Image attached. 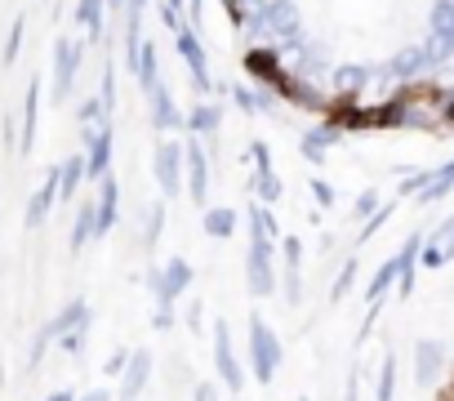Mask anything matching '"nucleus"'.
Wrapping results in <instances>:
<instances>
[{"label": "nucleus", "instance_id": "2eb2a0df", "mask_svg": "<svg viewBox=\"0 0 454 401\" xmlns=\"http://www.w3.org/2000/svg\"><path fill=\"white\" fill-rule=\"evenodd\" d=\"M183 156H187V196H192V206L205 210V200H209V156H205V143L200 138H183Z\"/></svg>", "mask_w": 454, "mask_h": 401}, {"label": "nucleus", "instance_id": "f3484780", "mask_svg": "<svg viewBox=\"0 0 454 401\" xmlns=\"http://www.w3.org/2000/svg\"><path fill=\"white\" fill-rule=\"evenodd\" d=\"M76 72H81V41L59 36V45H54V98H59V103L72 94Z\"/></svg>", "mask_w": 454, "mask_h": 401}, {"label": "nucleus", "instance_id": "5701e85b", "mask_svg": "<svg viewBox=\"0 0 454 401\" xmlns=\"http://www.w3.org/2000/svg\"><path fill=\"white\" fill-rule=\"evenodd\" d=\"M200 228H205L209 241H232L237 228H241V215H237V206H205L200 210Z\"/></svg>", "mask_w": 454, "mask_h": 401}, {"label": "nucleus", "instance_id": "f03ea898", "mask_svg": "<svg viewBox=\"0 0 454 401\" xmlns=\"http://www.w3.org/2000/svg\"><path fill=\"white\" fill-rule=\"evenodd\" d=\"M277 241H268L263 232H250V246H246V290L254 299H272L281 277H277Z\"/></svg>", "mask_w": 454, "mask_h": 401}, {"label": "nucleus", "instance_id": "bb28decb", "mask_svg": "<svg viewBox=\"0 0 454 401\" xmlns=\"http://www.w3.org/2000/svg\"><path fill=\"white\" fill-rule=\"evenodd\" d=\"M450 192H454V161L436 165V169H432V178H427V187H423L414 200H419V206H436V200H445Z\"/></svg>", "mask_w": 454, "mask_h": 401}, {"label": "nucleus", "instance_id": "4be33fe9", "mask_svg": "<svg viewBox=\"0 0 454 401\" xmlns=\"http://www.w3.org/2000/svg\"><path fill=\"white\" fill-rule=\"evenodd\" d=\"M227 98H232V107L246 112V116H272L277 112V94L263 90V85H232Z\"/></svg>", "mask_w": 454, "mask_h": 401}, {"label": "nucleus", "instance_id": "9d476101", "mask_svg": "<svg viewBox=\"0 0 454 401\" xmlns=\"http://www.w3.org/2000/svg\"><path fill=\"white\" fill-rule=\"evenodd\" d=\"M90 321H94L90 303H85V299H72V303H67V308H63V312H59V317H54V321H50V326H45L41 334H36V348H32V366H36V361L45 357V348H50L54 339H63V334H72V330H90Z\"/></svg>", "mask_w": 454, "mask_h": 401}, {"label": "nucleus", "instance_id": "0eeeda50", "mask_svg": "<svg viewBox=\"0 0 454 401\" xmlns=\"http://www.w3.org/2000/svg\"><path fill=\"white\" fill-rule=\"evenodd\" d=\"M174 50H178V59L187 63L196 94H200V98H209V94H214V76H209V59H205V45H200V36H196V28H192V23L174 32Z\"/></svg>", "mask_w": 454, "mask_h": 401}, {"label": "nucleus", "instance_id": "1a4fd4ad", "mask_svg": "<svg viewBox=\"0 0 454 401\" xmlns=\"http://www.w3.org/2000/svg\"><path fill=\"white\" fill-rule=\"evenodd\" d=\"M246 72L254 76V85L272 90L277 98H281V85L290 81V63L281 59V50H277V45H254V50L246 54Z\"/></svg>", "mask_w": 454, "mask_h": 401}, {"label": "nucleus", "instance_id": "2f4dec72", "mask_svg": "<svg viewBox=\"0 0 454 401\" xmlns=\"http://www.w3.org/2000/svg\"><path fill=\"white\" fill-rule=\"evenodd\" d=\"M250 192H254V200H263V206H281L286 183H281L277 169H268V174H254V178H250Z\"/></svg>", "mask_w": 454, "mask_h": 401}, {"label": "nucleus", "instance_id": "72a5a7b5", "mask_svg": "<svg viewBox=\"0 0 454 401\" xmlns=\"http://www.w3.org/2000/svg\"><path fill=\"white\" fill-rule=\"evenodd\" d=\"M374 401H396V357L383 352L379 379H374Z\"/></svg>", "mask_w": 454, "mask_h": 401}, {"label": "nucleus", "instance_id": "9b49d317", "mask_svg": "<svg viewBox=\"0 0 454 401\" xmlns=\"http://www.w3.org/2000/svg\"><path fill=\"white\" fill-rule=\"evenodd\" d=\"M85 178H103L112 174V147H116V134H112V121H98V125H85Z\"/></svg>", "mask_w": 454, "mask_h": 401}, {"label": "nucleus", "instance_id": "4468645a", "mask_svg": "<svg viewBox=\"0 0 454 401\" xmlns=\"http://www.w3.org/2000/svg\"><path fill=\"white\" fill-rule=\"evenodd\" d=\"M152 370H156V357L147 352V348H134L129 352V361H125V370L116 374V397L121 401H138L143 392H147V383H152Z\"/></svg>", "mask_w": 454, "mask_h": 401}, {"label": "nucleus", "instance_id": "ea45409f", "mask_svg": "<svg viewBox=\"0 0 454 401\" xmlns=\"http://www.w3.org/2000/svg\"><path fill=\"white\" fill-rule=\"evenodd\" d=\"M250 161H254V174H268V169H277V161H272V147H268L263 138H254V143H250Z\"/></svg>", "mask_w": 454, "mask_h": 401}, {"label": "nucleus", "instance_id": "a878e982", "mask_svg": "<svg viewBox=\"0 0 454 401\" xmlns=\"http://www.w3.org/2000/svg\"><path fill=\"white\" fill-rule=\"evenodd\" d=\"M134 81H138V90L147 94V90H156L160 85V54H156V45L152 41H143L138 45V59H134Z\"/></svg>", "mask_w": 454, "mask_h": 401}, {"label": "nucleus", "instance_id": "423d86ee", "mask_svg": "<svg viewBox=\"0 0 454 401\" xmlns=\"http://www.w3.org/2000/svg\"><path fill=\"white\" fill-rule=\"evenodd\" d=\"M423 45H427V54H432V63H436V67L454 63V0H432Z\"/></svg>", "mask_w": 454, "mask_h": 401}, {"label": "nucleus", "instance_id": "4c0bfd02", "mask_svg": "<svg viewBox=\"0 0 454 401\" xmlns=\"http://www.w3.org/2000/svg\"><path fill=\"white\" fill-rule=\"evenodd\" d=\"M419 268H423V272H436V268H445V246H436V241H423V250H419Z\"/></svg>", "mask_w": 454, "mask_h": 401}, {"label": "nucleus", "instance_id": "aec40b11", "mask_svg": "<svg viewBox=\"0 0 454 401\" xmlns=\"http://www.w3.org/2000/svg\"><path fill=\"white\" fill-rule=\"evenodd\" d=\"M330 85H334L339 98H361L374 85L370 63H339V67H330Z\"/></svg>", "mask_w": 454, "mask_h": 401}, {"label": "nucleus", "instance_id": "a211bd4d", "mask_svg": "<svg viewBox=\"0 0 454 401\" xmlns=\"http://www.w3.org/2000/svg\"><path fill=\"white\" fill-rule=\"evenodd\" d=\"M286 63H290V72H294V76H303V81H317V85L330 76V59H325V50H321L312 36H303V45H299V50H294Z\"/></svg>", "mask_w": 454, "mask_h": 401}, {"label": "nucleus", "instance_id": "412c9836", "mask_svg": "<svg viewBox=\"0 0 454 401\" xmlns=\"http://www.w3.org/2000/svg\"><path fill=\"white\" fill-rule=\"evenodd\" d=\"M183 134H192V138H218V134H223V103H218V98H200V103L187 112Z\"/></svg>", "mask_w": 454, "mask_h": 401}, {"label": "nucleus", "instance_id": "a19ab883", "mask_svg": "<svg viewBox=\"0 0 454 401\" xmlns=\"http://www.w3.org/2000/svg\"><path fill=\"white\" fill-rule=\"evenodd\" d=\"M174 321H178V312H174V303L169 299H156V312H152V330H174Z\"/></svg>", "mask_w": 454, "mask_h": 401}, {"label": "nucleus", "instance_id": "7c9ffc66", "mask_svg": "<svg viewBox=\"0 0 454 401\" xmlns=\"http://www.w3.org/2000/svg\"><path fill=\"white\" fill-rule=\"evenodd\" d=\"M94 232H98V215H94V200H85V206L76 210V224H72V250L81 255L94 241Z\"/></svg>", "mask_w": 454, "mask_h": 401}, {"label": "nucleus", "instance_id": "f257e3e1", "mask_svg": "<svg viewBox=\"0 0 454 401\" xmlns=\"http://www.w3.org/2000/svg\"><path fill=\"white\" fill-rule=\"evenodd\" d=\"M246 361H250V374H254V383H272L277 379V370H281V361H286V352H281V339H277V330L254 312L250 317V339H246Z\"/></svg>", "mask_w": 454, "mask_h": 401}, {"label": "nucleus", "instance_id": "49530a36", "mask_svg": "<svg viewBox=\"0 0 454 401\" xmlns=\"http://www.w3.org/2000/svg\"><path fill=\"white\" fill-rule=\"evenodd\" d=\"M427 241H436V246H450V241H454V215H445V219H441V224L427 232Z\"/></svg>", "mask_w": 454, "mask_h": 401}, {"label": "nucleus", "instance_id": "5fc2aeb1", "mask_svg": "<svg viewBox=\"0 0 454 401\" xmlns=\"http://www.w3.org/2000/svg\"><path fill=\"white\" fill-rule=\"evenodd\" d=\"M76 401H112V392L107 388H94V392H81Z\"/></svg>", "mask_w": 454, "mask_h": 401}, {"label": "nucleus", "instance_id": "ddd939ff", "mask_svg": "<svg viewBox=\"0 0 454 401\" xmlns=\"http://www.w3.org/2000/svg\"><path fill=\"white\" fill-rule=\"evenodd\" d=\"M410 361H414V383L419 388H436L441 374H445V366H450V348L441 339H419Z\"/></svg>", "mask_w": 454, "mask_h": 401}, {"label": "nucleus", "instance_id": "f8f14e48", "mask_svg": "<svg viewBox=\"0 0 454 401\" xmlns=\"http://www.w3.org/2000/svg\"><path fill=\"white\" fill-rule=\"evenodd\" d=\"M147 116H152L156 134H183V125H187V112L178 107V98H174V90L165 81L156 90H147Z\"/></svg>", "mask_w": 454, "mask_h": 401}, {"label": "nucleus", "instance_id": "6ab92c4d", "mask_svg": "<svg viewBox=\"0 0 454 401\" xmlns=\"http://www.w3.org/2000/svg\"><path fill=\"white\" fill-rule=\"evenodd\" d=\"M94 215H98V232H94V241H98V237H107V232L116 228V219H121V183H116L112 174H103V178H98Z\"/></svg>", "mask_w": 454, "mask_h": 401}, {"label": "nucleus", "instance_id": "393cba45", "mask_svg": "<svg viewBox=\"0 0 454 401\" xmlns=\"http://www.w3.org/2000/svg\"><path fill=\"white\" fill-rule=\"evenodd\" d=\"M54 206H59V165L45 174V183H41L36 196H32V206H27V228H41V224L50 219Z\"/></svg>", "mask_w": 454, "mask_h": 401}, {"label": "nucleus", "instance_id": "6e6552de", "mask_svg": "<svg viewBox=\"0 0 454 401\" xmlns=\"http://www.w3.org/2000/svg\"><path fill=\"white\" fill-rule=\"evenodd\" d=\"M192 281H196V272H192V263H187L183 255H169L160 268L147 272V290H152L156 299H169V303H178V295H187Z\"/></svg>", "mask_w": 454, "mask_h": 401}, {"label": "nucleus", "instance_id": "a18cd8bd", "mask_svg": "<svg viewBox=\"0 0 454 401\" xmlns=\"http://www.w3.org/2000/svg\"><path fill=\"white\" fill-rule=\"evenodd\" d=\"M352 281H356V259H348V263H343V272H339V281H334L330 299H343V295L352 290Z\"/></svg>", "mask_w": 454, "mask_h": 401}, {"label": "nucleus", "instance_id": "7ed1b4c3", "mask_svg": "<svg viewBox=\"0 0 454 401\" xmlns=\"http://www.w3.org/2000/svg\"><path fill=\"white\" fill-rule=\"evenodd\" d=\"M152 174H156V187L174 200L187 192V156H183V138H160L156 152H152Z\"/></svg>", "mask_w": 454, "mask_h": 401}, {"label": "nucleus", "instance_id": "c756f323", "mask_svg": "<svg viewBox=\"0 0 454 401\" xmlns=\"http://www.w3.org/2000/svg\"><path fill=\"white\" fill-rule=\"evenodd\" d=\"M81 183H85V152L81 156H67L59 165V200H72Z\"/></svg>", "mask_w": 454, "mask_h": 401}, {"label": "nucleus", "instance_id": "864d4df0", "mask_svg": "<svg viewBox=\"0 0 454 401\" xmlns=\"http://www.w3.org/2000/svg\"><path fill=\"white\" fill-rule=\"evenodd\" d=\"M19 41H23V23L14 28V36H10V45H5V59H14V54H19Z\"/></svg>", "mask_w": 454, "mask_h": 401}, {"label": "nucleus", "instance_id": "b1692460", "mask_svg": "<svg viewBox=\"0 0 454 401\" xmlns=\"http://www.w3.org/2000/svg\"><path fill=\"white\" fill-rule=\"evenodd\" d=\"M396 277H401V263H396V255H392V259H383V263H379V272H374V277H370V286H365V303H370L365 326L374 321V312H379L383 295H387V290H396Z\"/></svg>", "mask_w": 454, "mask_h": 401}, {"label": "nucleus", "instance_id": "8fccbe9b", "mask_svg": "<svg viewBox=\"0 0 454 401\" xmlns=\"http://www.w3.org/2000/svg\"><path fill=\"white\" fill-rule=\"evenodd\" d=\"M129 352H134V348H116V352L107 357V374H121V370H125V361H129Z\"/></svg>", "mask_w": 454, "mask_h": 401}, {"label": "nucleus", "instance_id": "f704fd0d", "mask_svg": "<svg viewBox=\"0 0 454 401\" xmlns=\"http://www.w3.org/2000/svg\"><path fill=\"white\" fill-rule=\"evenodd\" d=\"M36 98H41V85L27 90V107H23V152H32V143H36Z\"/></svg>", "mask_w": 454, "mask_h": 401}, {"label": "nucleus", "instance_id": "20e7f679", "mask_svg": "<svg viewBox=\"0 0 454 401\" xmlns=\"http://www.w3.org/2000/svg\"><path fill=\"white\" fill-rule=\"evenodd\" d=\"M379 72H383V81H387V85H419V81H427V76L436 72V63H432L427 45L419 41V45L396 50L387 63H379Z\"/></svg>", "mask_w": 454, "mask_h": 401}, {"label": "nucleus", "instance_id": "dca6fc26", "mask_svg": "<svg viewBox=\"0 0 454 401\" xmlns=\"http://www.w3.org/2000/svg\"><path fill=\"white\" fill-rule=\"evenodd\" d=\"M339 143H343V130H339V121H330V116H321L317 125H308V130L299 134V152H303L312 165H325V156H330Z\"/></svg>", "mask_w": 454, "mask_h": 401}, {"label": "nucleus", "instance_id": "09e8293b", "mask_svg": "<svg viewBox=\"0 0 454 401\" xmlns=\"http://www.w3.org/2000/svg\"><path fill=\"white\" fill-rule=\"evenodd\" d=\"M192 401H223V397H218V383H205V379H200V383L192 388Z\"/></svg>", "mask_w": 454, "mask_h": 401}, {"label": "nucleus", "instance_id": "c9c22d12", "mask_svg": "<svg viewBox=\"0 0 454 401\" xmlns=\"http://www.w3.org/2000/svg\"><path fill=\"white\" fill-rule=\"evenodd\" d=\"M160 228H165V200H156V206L147 210V224H143V246H147V250H156Z\"/></svg>", "mask_w": 454, "mask_h": 401}, {"label": "nucleus", "instance_id": "473e14b6", "mask_svg": "<svg viewBox=\"0 0 454 401\" xmlns=\"http://www.w3.org/2000/svg\"><path fill=\"white\" fill-rule=\"evenodd\" d=\"M396 192L405 196V200H414L423 187H427V178H432V169H414V165H396Z\"/></svg>", "mask_w": 454, "mask_h": 401}, {"label": "nucleus", "instance_id": "e433bc0d", "mask_svg": "<svg viewBox=\"0 0 454 401\" xmlns=\"http://www.w3.org/2000/svg\"><path fill=\"white\" fill-rule=\"evenodd\" d=\"M379 206H383V196H379V187H365V192H361V196L352 200V219H356V224H365V219H370V215H374Z\"/></svg>", "mask_w": 454, "mask_h": 401}, {"label": "nucleus", "instance_id": "c85d7f7f", "mask_svg": "<svg viewBox=\"0 0 454 401\" xmlns=\"http://www.w3.org/2000/svg\"><path fill=\"white\" fill-rule=\"evenodd\" d=\"M76 23L85 28L90 41H98L103 23H107V0H76Z\"/></svg>", "mask_w": 454, "mask_h": 401}, {"label": "nucleus", "instance_id": "58836bf2", "mask_svg": "<svg viewBox=\"0 0 454 401\" xmlns=\"http://www.w3.org/2000/svg\"><path fill=\"white\" fill-rule=\"evenodd\" d=\"M281 295H286L290 303H303V268H286V277H281Z\"/></svg>", "mask_w": 454, "mask_h": 401}, {"label": "nucleus", "instance_id": "6e6d98bb", "mask_svg": "<svg viewBox=\"0 0 454 401\" xmlns=\"http://www.w3.org/2000/svg\"><path fill=\"white\" fill-rule=\"evenodd\" d=\"M45 401H76V392H72V388H63V392H50Z\"/></svg>", "mask_w": 454, "mask_h": 401}, {"label": "nucleus", "instance_id": "39448f33", "mask_svg": "<svg viewBox=\"0 0 454 401\" xmlns=\"http://www.w3.org/2000/svg\"><path fill=\"white\" fill-rule=\"evenodd\" d=\"M214 374L227 392H241L246 388V366L237 357V343H232V321H214Z\"/></svg>", "mask_w": 454, "mask_h": 401}, {"label": "nucleus", "instance_id": "de8ad7c7", "mask_svg": "<svg viewBox=\"0 0 454 401\" xmlns=\"http://www.w3.org/2000/svg\"><path fill=\"white\" fill-rule=\"evenodd\" d=\"M436 112H441V121H454V85L436 94Z\"/></svg>", "mask_w": 454, "mask_h": 401}, {"label": "nucleus", "instance_id": "cd10ccee", "mask_svg": "<svg viewBox=\"0 0 454 401\" xmlns=\"http://www.w3.org/2000/svg\"><path fill=\"white\" fill-rule=\"evenodd\" d=\"M246 224H250V232H263L268 241L281 246V224H277V210H272V206H263V200H250V206H246Z\"/></svg>", "mask_w": 454, "mask_h": 401}, {"label": "nucleus", "instance_id": "37998d69", "mask_svg": "<svg viewBox=\"0 0 454 401\" xmlns=\"http://www.w3.org/2000/svg\"><path fill=\"white\" fill-rule=\"evenodd\" d=\"M312 196H317V206H321V210H330L334 200H339V192H334L330 178H312Z\"/></svg>", "mask_w": 454, "mask_h": 401}, {"label": "nucleus", "instance_id": "79ce46f5", "mask_svg": "<svg viewBox=\"0 0 454 401\" xmlns=\"http://www.w3.org/2000/svg\"><path fill=\"white\" fill-rule=\"evenodd\" d=\"M281 259H286V268H303V241L299 237H281Z\"/></svg>", "mask_w": 454, "mask_h": 401}, {"label": "nucleus", "instance_id": "603ef678", "mask_svg": "<svg viewBox=\"0 0 454 401\" xmlns=\"http://www.w3.org/2000/svg\"><path fill=\"white\" fill-rule=\"evenodd\" d=\"M200 10H205V0H187V23H192V28L200 23Z\"/></svg>", "mask_w": 454, "mask_h": 401}, {"label": "nucleus", "instance_id": "4d7b16f0", "mask_svg": "<svg viewBox=\"0 0 454 401\" xmlns=\"http://www.w3.org/2000/svg\"><path fill=\"white\" fill-rule=\"evenodd\" d=\"M445 263H454V241H450V246H445Z\"/></svg>", "mask_w": 454, "mask_h": 401}, {"label": "nucleus", "instance_id": "3c124183", "mask_svg": "<svg viewBox=\"0 0 454 401\" xmlns=\"http://www.w3.org/2000/svg\"><path fill=\"white\" fill-rule=\"evenodd\" d=\"M200 312H205V303L196 299V303L187 308V326H192V330H200V326H205V317H200Z\"/></svg>", "mask_w": 454, "mask_h": 401}, {"label": "nucleus", "instance_id": "c03bdc74", "mask_svg": "<svg viewBox=\"0 0 454 401\" xmlns=\"http://www.w3.org/2000/svg\"><path fill=\"white\" fill-rule=\"evenodd\" d=\"M387 219H392V206H379V210H374V215H370V219L361 224V241H370V237H374V232H379V228H383Z\"/></svg>", "mask_w": 454, "mask_h": 401}, {"label": "nucleus", "instance_id": "13d9d810", "mask_svg": "<svg viewBox=\"0 0 454 401\" xmlns=\"http://www.w3.org/2000/svg\"><path fill=\"white\" fill-rule=\"evenodd\" d=\"M107 10H125V0H107Z\"/></svg>", "mask_w": 454, "mask_h": 401}]
</instances>
